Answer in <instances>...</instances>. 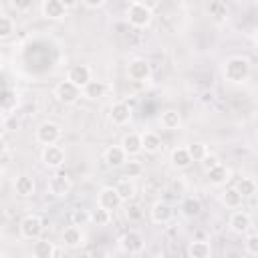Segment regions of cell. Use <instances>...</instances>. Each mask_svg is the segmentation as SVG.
Wrapping results in <instances>:
<instances>
[{"label":"cell","mask_w":258,"mask_h":258,"mask_svg":"<svg viewBox=\"0 0 258 258\" xmlns=\"http://www.w3.org/2000/svg\"><path fill=\"white\" fill-rule=\"evenodd\" d=\"M250 71H252L250 60L244 58V56H230V58H226V62L222 67L224 79L230 81V83H234V85H240V83L248 81Z\"/></svg>","instance_id":"1"},{"label":"cell","mask_w":258,"mask_h":258,"mask_svg":"<svg viewBox=\"0 0 258 258\" xmlns=\"http://www.w3.org/2000/svg\"><path fill=\"white\" fill-rule=\"evenodd\" d=\"M151 18H153V12H151L149 4H145V2H131L127 6V20H129L131 26L145 28V26H149Z\"/></svg>","instance_id":"2"},{"label":"cell","mask_w":258,"mask_h":258,"mask_svg":"<svg viewBox=\"0 0 258 258\" xmlns=\"http://www.w3.org/2000/svg\"><path fill=\"white\" fill-rule=\"evenodd\" d=\"M46 189H48V194L54 196V198H64V196H69L71 189H73V179H71L67 173L56 171V173H52V175L48 177Z\"/></svg>","instance_id":"3"},{"label":"cell","mask_w":258,"mask_h":258,"mask_svg":"<svg viewBox=\"0 0 258 258\" xmlns=\"http://www.w3.org/2000/svg\"><path fill=\"white\" fill-rule=\"evenodd\" d=\"M60 127L54 123V121H42L38 127H36V133H34V137H36V141L40 143V145H54L58 139H60Z\"/></svg>","instance_id":"4"},{"label":"cell","mask_w":258,"mask_h":258,"mask_svg":"<svg viewBox=\"0 0 258 258\" xmlns=\"http://www.w3.org/2000/svg\"><path fill=\"white\" fill-rule=\"evenodd\" d=\"M18 230H20V236L24 240H36L42 234V220L36 214H28V216H24L20 220Z\"/></svg>","instance_id":"5"},{"label":"cell","mask_w":258,"mask_h":258,"mask_svg":"<svg viewBox=\"0 0 258 258\" xmlns=\"http://www.w3.org/2000/svg\"><path fill=\"white\" fill-rule=\"evenodd\" d=\"M119 246H121V250L127 252V254H139V252L145 248V240H143L141 232L129 230V232H125V234L121 236Z\"/></svg>","instance_id":"6"},{"label":"cell","mask_w":258,"mask_h":258,"mask_svg":"<svg viewBox=\"0 0 258 258\" xmlns=\"http://www.w3.org/2000/svg\"><path fill=\"white\" fill-rule=\"evenodd\" d=\"M127 77L131 81H135V83L149 81V77H151V64L145 58H133L127 64Z\"/></svg>","instance_id":"7"},{"label":"cell","mask_w":258,"mask_h":258,"mask_svg":"<svg viewBox=\"0 0 258 258\" xmlns=\"http://www.w3.org/2000/svg\"><path fill=\"white\" fill-rule=\"evenodd\" d=\"M54 97H56L60 103H64V105H73V103H77V101L81 99V89L75 87V85L69 83V81H60V83L54 87Z\"/></svg>","instance_id":"8"},{"label":"cell","mask_w":258,"mask_h":258,"mask_svg":"<svg viewBox=\"0 0 258 258\" xmlns=\"http://www.w3.org/2000/svg\"><path fill=\"white\" fill-rule=\"evenodd\" d=\"M40 159H42V163H44L46 167L58 169V167L64 163V151H62V147H58V145H46V147H42Z\"/></svg>","instance_id":"9"},{"label":"cell","mask_w":258,"mask_h":258,"mask_svg":"<svg viewBox=\"0 0 258 258\" xmlns=\"http://www.w3.org/2000/svg\"><path fill=\"white\" fill-rule=\"evenodd\" d=\"M40 12L48 20H60L67 16V4L60 0H44L40 4Z\"/></svg>","instance_id":"10"},{"label":"cell","mask_w":258,"mask_h":258,"mask_svg":"<svg viewBox=\"0 0 258 258\" xmlns=\"http://www.w3.org/2000/svg\"><path fill=\"white\" fill-rule=\"evenodd\" d=\"M109 119L113 125L121 127V125H127L131 121V107L123 101H117L111 105V111H109Z\"/></svg>","instance_id":"11"},{"label":"cell","mask_w":258,"mask_h":258,"mask_svg":"<svg viewBox=\"0 0 258 258\" xmlns=\"http://www.w3.org/2000/svg\"><path fill=\"white\" fill-rule=\"evenodd\" d=\"M149 214H151V222H153V224H167V222L173 218V208H171L167 202L157 200V202L151 206Z\"/></svg>","instance_id":"12"},{"label":"cell","mask_w":258,"mask_h":258,"mask_svg":"<svg viewBox=\"0 0 258 258\" xmlns=\"http://www.w3.org/2000/svg\"><path fill=\"white\" fill-rule=\"evenodd\" d=\"M67 81L73 83L75 87L83 89V87L91 81V69H89L87 64H75V67L69 69V73H67Z\"/></svg>","instance_id":"13"},{"label":"cell","mask_w":258,"mask_h":258,"mask_svg":"<svg viewBox=\"0 0 258 258\" xmlns=\"http://www.w3.org/2000/svg\"><path fill=\"white\" fill-rule=\"evenodd\" d=\"M121 149L125 151L127 157L139 155V153L143 151V147H141V133H135V131L125 133L123 139H121Z\"/></svg>","instance_id":"14"},{"label":"cell","mask_w":258,"mask_h":258,"mask_svg":"<svg viewBox=\"0 0 258 258\" xmlns=\"http://www.w3.org/2000/svg\"><path fill=\"white\" fill-rule=\"evenodd\" d=\"M97 204H99V208H103V210H107V212H113V210H117L123 202L119 200L115 187H103V189L99 191Z\"/></svg>","instance_id":"15"},{"label":"cell","mask_w":258,"mask_h":258,"mask_svg":"<svg viewBox=\"0 0 258 258\" xmlns=\"http://www.w3.org/2000/svg\"><path fill=\"white\" fill-rule=\"evenodd\" d=\"M230 230L236 234H248L252 230V218L248 212H234L230 216Z\"/></svg>","instance_id":"16"},{"label":"cell","mask_w":258,"mask_h":258,"mask_svg":"<svg viewBox=\"0 0 258 258\" xmlns=\"http://www.w3.org/2000/svg\"><path fill=\"white\" fill-rule=\"evenodd\" d=\"M85 244V232L77 226H69L62 230V246L67 248H81Z\"/></svg>","instance_id":"17"},{"label":"cell","mask_w":258,"mask_h":258,"mask_svg":"<svg viewBox=\"0 0 258 258\" xmlns=\"http://www.w3.org/2000/svg\"><path fill=\"white\" fill-rule=\"evenodd\" d=\"M206 175H208V181H210L212 185L220 187V185H226V183L230 181V175H232V171H230L226 165L218 163L216 167L208 169V171H206Z\"/></svg>","instance_id":"18"},{"label":"cell","mask_w":258,"mask_h":258,"mask_svg":"<svg viewBox=\"0 0 258 258\" xmlns=\"http://www.w3.org/2000/svg\"><path fill=\"white\" fill-rule=\"evenodd\" d=\"M103 157H105V163H107L109 167H123L125 161H127V155H125V151L121 149V145H111V147H107Z\"/></svg>","instance_id":"19"},{"label":"cell","mask_w":258,"mask_h":258,"mask_svg":"<svg viewBox=\"0 0 258 258\" xmlns=\"http://www.w3.org/2000/svg\"><path fill=\"white\" fill-rule=\"evenodd\" d=\"M105 91H107V87H105L103 81L91 79V81L81 89V95L87 97V99H91V101H97V99H101V97L105 95Z\"/></svg>","instance_id":"20"},{"label":"cell","mask_w":258,"mask_h":258,"mask_svg":"<svg viewBox=\"0 0 258 258\" xmlns=\"http://www.w3.org/2000/svg\"><path fill=\"white\" fill-rule=\"evenodd\" d=\"M115 191H117V196H119V200L121 202H131L133 198H135V194H137V187H135V183H133V179H127V177H123V179H119L117 181V185H115Z\"/></svg>","instance_id":"21"},{"label":"cell","mask_w":258,"mask_h":258,"mask_svg":"<svg viewBox=\"0 0 258 258\" xmlns=\"http://www.w3.org/2000/svg\"><path fill=\"white\" fill-rule=\"evenodd\" d=\"M54 244L44 240V238H36L32 240V256L34 258H52L54 256Z\"/></svg>","instance_id":"22"},{"label":"cell","mask_w":258,"mask_h":258,"mask_svg":"<svg viewBox=\"0 0 258 258\" xmlns=\"http://www.w3.org/2000/svg\"><path fill=\"white\" fill-rule=\"evenodd\" d=\"M141 147L145 153H157L161 149V137L155 131H143L141 133Z\"/></svg>","instance_id":"23"},{"label":"cell","mask_w":258,"mask_h":258,"mask_svg":"<svg viewBox=\"0 0 258 258\" xmlns=\"http://www.w3.org/2000/svg\"><path fill=\"white\" fill-rule=\"evenodd\" d=\"M14 189H16V194H18V196L28 198V196H32V194H34L36 183H34V179H32L30 175H18V177L14 179Z\"/></svg>","instance_id":"24"},{"label":"cell","mask_w":258,"mask_h":258,"mask_svg":"<svg viewBox=\"0 0 258 258\" xmlns=\"http://www.w3.org/2000/svg\"><path fill=\"white\" fill-rule=\"evenodd\" d=\"M187 256L189 258H212V246L206 240H194L187 246Z\"/></svg>","instance_id":"25"},{"label":"cell","mask_w":258,"mask_h":258,"mask_svg":"<svg viewBox=\"0 0 258 258\" xmlns=\"http://www.w3.org/2000/svg\"><path fill=\"white\" fill-rule=\"evenodd\" d=\"M159 123H161L163 129L175 131V129H179V125H181V117H179V113H177L175 109H167V111H163V113L159 115Z\"/></svg>","instance_id":"26"},{"label":"cell","mask_w":258,"mask_h":258,"mask_svg":"<svg viewBox=\"0 0 258 258\" xmlns=\"http://www.w3.org/2000/svg\"><path fill=\"white\" fill-rule=\"evenodd\" d=\"M169 161H171V165L177 167V169H185V167L191 165V157H189V153H187L185 147H175V149L171 151V155H169Z\"/></svg>","instance_id":"27"},{"label":"cell","mask_w":258,"mask_h":258,"mask_svg":"<svg viewBox=\"0 0 258 258\" xmlns=\"http://www.w3.org/2000/svg\"><path fill=\"white\" fill-rule=\"evenodd\" d=\"M208 14H210L218 24H222V22L228 18V6H226V2H222V0L210 2V4H208Z\"/></svg>","instance_id":"28"},{"label":"cell","mask_w":258,"mask_h":258,"mask_svg":"<svg viewBox=\"0 0 258 258\" xmlns=\"http://www.w3.org/2000/svg\"><path fill=\"white\" fill-rule=\"evenodd\" d=\"M234 187H236V191L242 196V200L254 198V194H256V181H254L252 177H242Z\"/></svg>","instance_id":"29"},{"label":"cell","mask_w":258,"mask_h":258,"mask_svg":"<svg viewBox=\"0 0 258 258\" xmlns=\"http://www.w3.org/2000/svg\"><path fill=\"white\" fill-rule=\"evenodd\" d=\"M181 212H183L185 218H196V216H200V212H202V202H200L198 198L189 196V198H185V200L181 202Z\"/></svg>","instance_id":"30"},{"label":"cell","mask_w":258,"mask_h":258,"mask_svg":"<svg viewBox=\"0 0 258 258\" xmlns=\"http://www.w3.org/2000/svg\"><path fill=\"white\" fill-rule=\"evenodd\" d=\"M242 196L236 191V187H228V189H224V194H222V204L226 206V208H232V210H236V208H240L242 206Z\"/></svg>","instance_id":"31"},{"label":"cell","mask_w":258,"mask_h":258,"mask_svg":"<svg viewBox=\"0 0 258 258\" xmlns=\"http://www.w3.org/2000/svg\"><path fill=\"white\" fill-rule=\"evenodd\" d=\"M185 149H187V153H189L191 161H202V159L210 153V151H208V145H206V143H202V141H196V143L187 145Z\"/></svg>","instance_id":"32"},{"label":"cell","mask_w":258,"mask_h":258,"mask_svg":"<svg viewBox=\"0 0 258 258\" xmlns=\"http://www.w3.org/2000/svg\"><path fill=\"white\" fill-rule=\"evenodd\" d=\"M71 222H73V226H77V228L87 226V224L91 222V212H89V210H83V208H77V210H73V214H71Z\"/></svg>","instance_id":"33"},{"label":"cell","mask_w":258,"mask_h":258,"mask_svg":"<svg viewBox=\"0 0 258 258\" xmlns=\"http://www.w3.org/2000/svg\"><path fill=\"white\" fill-rule=\"evenodd\" d=\"M91 222L97 224V226H107V224L111 222V212H107V210H103V208L97 206V208L91 212Z\"/></svg>","instance_id":"34"},{"label":"cell","mask_w":258,"mask_h":258,"mask_svg":"<svg viewBox=\"0 0 258 258\" xmlns=\"http://www.w3.org/2000/svg\"><path fill=\"white\" fill-rule=\"evenodd\" d=\"M125 177L127 179H133V177H139L141 173H143V165L139 163V161H135V159H131V161H125Z\"/></svg>","instance_id":"35"},{"label":"cell","mask_w":258,"mask_h":258,"mask_svg":"<svg viewBox=\"0 0 258 258\" xmlns=\"http://www.w3.org/2000/svg\"><path fill=\"white\" fill-rule=\"evenodd\" d=\"M14 32V20L10 16H0V40Z\"/></svg>","instance_id":"36"},{"label":"cell","mask_w":258,"mask_h":258,"mask_svg":"<svg viewBox=\"0 0 258 258\" xmlns=\"http://www.w3.org/2000/svg\"><path fill=\"white\" fill-rule=\"evenodd\" d=\"M125 214H127V218L133 220V222H139V220L143 218V210H141L137 204H129L127 210H125Z\"/></svg>","instance_id":"37"},{"label":"cell","mask_w":258,"mask_h":258,"mask_svg":"<svg viewBox=\"0 0 258 258\" xmlns=\"http://www.w3.org/2000/svg\"><path fill=\"white\" fill-rule=\"evenodd\" d=\"M246 252H248V256H256L258 254V236L256 234H250L248 238H246Z\"/></svg>","instance_id":"38"},{"label":"cell","mask_w":258,"mask_h":258,"mask_svg":"<svg viewBox=\"0 0 258 258\" xmlns=\"http://www.w3.org/2000/svg\"><path fill=\"white\" fill-rule=\"evenodd\" d=\"M200 163H202V167H204V169L208 171V169L216 167V165L220 163V159H218V155H212V153H208V155H206V157H204V159H202Z\"/></svg>","instance_id":"39"},{"label":"cell","mask_w":258,"mask_h":258,"mask_svg":"<svg viewBox=\"0 0 258 258\" xmlns=\"http://www.w3.org/2000/svg\"><path fill=\"white\" fill-rule=\"evenodd\" d=\"M87 258H109V252H107L105 248L97 246V248H91V250H89Z\"/></svg>","instance_id":"40"},{"label":"cell","mask_w":258,"mask_h":258,"mask_svg":"<svg viewBox=\"0 0 258 258\" xmlns=\"http://www.w3.org/2000/svg\"><path fill=\"white\" fill-rule=\"evenodd\" d=\"M10 6L16 8V10H28V8L32 6V2H28V0H26V2H18V0H14V2H10Z\"/></svg>","instance_id":"41"},{"label":"cell","mask_w":258,"mask_h":258,"mask_svg":"<svg viewBox=\"0 0 258 258\" xmlns=\"http://www.w3.org/2000/svg\"><path fill=\"white\" fill-rule=\"evenodd\" d=\"M8 222H10V218H8V212L0 208V230H4V228L8 226Z\"/></svg>","instance_id":"42"},{"label":"cell","mask_w":258,"mask_h":258,"mask_svg":"<svg viewBox=\"0 0 258 258\" xmlns=\"http://www.w3.org/2000/svg\"><path fill=\"white\" fill-rule=\"evenodd\" d=\"M83 4L87 8H101V6H105V0H85Z\"/></svg>","instance_id":"43"},{"label":"cell","mask_w":258,"mask_h":258,"mask_svg":"<svg viewBox=\"0 0 258 258\" xmlns=\"http://www.w3.org/2000/svg\"><path fill=\"white\" fill-rule=\"evenodd\" d=\"M4 149H6V145H4V141H2V139H0V155H2V153H4Z\"/></svg>","instance_id":"44"},{"label":"cell","mask_w":258,"mask_h":258,"mask_svg":"<svg viewBox=\"0 0 258 258\" xmlns=\"http://www.w3.org/2000/svg\"><path fill=\"white\" fill-rule=\"evenodd\" d=\"M151 258H163V256H151Z\"/></svg>","instance_id":"45"},{"label":"cell","mask_w":258,"mask_h":258,"mask_svg":"<svg viewBox=\"0 0 258 258\" xmlns=\"http://www.w3.org/2000/svg\"><path fill=\"white\" fill-rule=\"evenodd\" d=\"M244 258H254V256H244Z\"/></svg>","instance_id":"46"},{"label":"cell","mask_w":258,"mask_h":258,"mask_svg":"<svg viewBox=\"0 0 258 258\" xmlns=\"http://www.w3.org/2000/svg\"><path fill=\"white\" fill-rule=\"evenodd\" d=\"M0 131H2V129H0Z\"/></svg>","instance_id":"47"}]
</instances>
